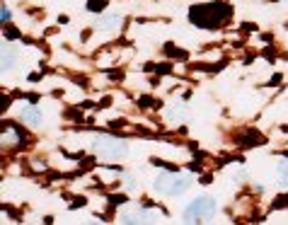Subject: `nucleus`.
<instances>
[{
  "instance_id": "1",
  "label": "nucleus",
  "mask_w": 288,
  "mask_h": 225,
  "mask_svg": "<svg viewBox=\"0 0 288 225\" xmlns=\"http://www.w3.org/2000/svg\"><path fill=\"white\" fill-rule=\"evenodd\" d=\"M233 15V7L228 2H220V0H213V2H203V5H194L189 10V19L192 24H196L201 29H218L220 24H225Z\"/></svg>"
},
{
  "instance_id": "2",
  "label": "nucleus",
  "mask_w": 288,
  "mask_h": 225,
  "mask_svg": "<svg viewBox=\"0 0 288 225\" xmlns=\"http://www.w3.org/2000/svg\"><path fill=\"white\" fill-rule=\"evenodd\" d=\"M216 199L213 196H196L187 211H184V218L187 221H198V218H211V216H216Z\"/></svg>"
},
{
  "instance_id": "3",
  "label": "nucleus",
  "mask_w": 288,
  "mask_h": 225,
  "mask_svg": "<svg viewBox=\"0 0 288 225\" xmlns=\"http://www.w3.org/2000/svg\"><path fill=\"white\" fill-rule=\"evenodd\" d=\"M95 152L102 157V160H121L128 152V146L116 141V138H99L95 143Z\"/></svg>"
},
{
  "instance_id": "4",
  "label": "nucleus",
  "mask_w": 288,
  "mask_h": 225,
  "mask_svg": "<svg viewBox=\"0 0 288 225\" xmlns=\"http://www.w3.org/2000/svg\"><path fill=\"white\" fill-rule=\"evenodd\" d=\"M153 187H155V191H160L165 196H180L182 191L189 189V182L182 179V177H175V174H160Z\"/></svg>"
},
{
  "instance_id": "5",
  "label": "nucleus",
  "mask_w": 288,
  "mask_h": 225,
  "mask_svg": "<svg viewBox=\"0 0 288 225\" xmlns=\"http://www.w3.org/2000/svg\"><path fill=\"white\" fill-rule=\"evenodd\" d=\"M242 148H257V146H264L267 143V138L262 136V133H257V131H247V133H242L240 136V141H237Z\"/></svg>"
},
{
  "instance_id": "6",
  "label": "nucleus",
  "mask_w": 288,
  "mask_h": 225,
  "mask_svg": "<svg viewBox=\"0 0 288 225\" xmlns=\"http://www.w3.org/2000/svg\"><path fill=\"white\" fill-rule=\"evenodd\" d=\"M19 119H22L24 124H29V126H39V124H41V114L36 112L34 107H24V109L19 112Z\"/></svg>"
},
{
  "instance_id": "7",
  "label": "nucleus",
  "mask_w": 288,
  "mask_h": 225,
  "mask_svg": "<svg viewBox=\"0 0 288 225\" xmlns=\"http://www.w3.org/2000/svg\"><path fill=\"white\" fill-rule=\"evenodd\" d=\"M121 24V17L119 15H107V17H99L97 19V29H104V32H109V29H114V27H119Z\"/></svg>"
},
{
  "instance_id": "8",
  "label": "nucleus",
  "mask_w": 288,
  "mask_h": 225,
  "mask_svg": "<svg viewBox=\"0 0 288 225\" xmlns=\"http://www.w3.org/2000/svg\"><path fill=\"white\" fill-rule=\"evenodd\" d=\"M165 54L167 56H172V58H187V51H182V49H175V44H165Z\"/></svg>"
},
{
  "instance_id": "9",
  "label": "nucleus",
  "mask_w": 288,
  "mask_h": 225,
  "mask_svg": "<svg viewBox=\"0 0 288 225\" xmlns=\"http://www.w3.org/2000/svg\"><path fill=\"white\" fill-rule=\"evenodd\" d=\"M12 63H15V54L10 49H2V71H10Z\"/></svg>"
},
{
  "instance_id": "10",
  "label": "nucleus",
  "mask_w": 288,
  "mask_h": 225,
  "mask_svg": "<svg viewBox=\"0 0 288 225\" xmlns=\"http://www.w3.org/2000/svg\"><path fill=\"white\" fill-rule=\"evenodd\" d=\"M104 7H107V0H88L90 12H104Z\"/></svg>"
},
{
  "instance_id": "11",
  "label": "nucleus",
  "mask_w": 288,
  "mask_h": 225,
  "mask_svg": "<svg viewBox=\"0 0 288 225\" xmlns=\"http://www.w3.org/2000/svg\"><path fill=\"white\" fill-rule=\"evenodd\" d=\"M155 104H158V102H155L153 97H148V94H143V97H138V107H141V109H153Z\"/></svg>"
},
{
  "instance_id": "12",
  "label": "nucleus",
  "mask_w": 288,
  "mask_h": 225,
  "mask_svg": "<svg viewBox=\"0 0 288 225\" xmlns=\"http://www.w3.org/2000/svg\"><path fill=\"white\" fill-rule=\"evenodd\" d=\"M279 177H281V184H288V162L279 165Z\"/></svg>"
},
{
  "instance_id": "13",
  "label": "nucleus",
  "mask_w": 288,
  "mask_h": 225,
  "mask_svg": "<svg viewBox=\"0 0 288 225\" xmlns=\"http://www.w3.org/2000/svg\"><path fill=\"white\" fill-rule=\"evenodd\" d=\"M288 206V196H276V201H274V211H276V208H286Z\"/></svg>"
},
{
  "instance_id": "14",
  "label": "nucleus",
  "mask_w": 288,
  "mask_h": 225,
  "mask_svg": "<svg viewBox=\"0 0 288 225\" xmlns=\"http://www.w3.org/2000/svg\"><path fill=\"white\" fill-rule=\"evenodd\" d=\"M124 201H126V196H119V194H116V196H109V204H111V206H121Z\"/></svg>"
},
{
  "instance_id": "15",
  "label": "nucleus",
  "mask_w": 288,
  "mask_h": 225,
  "mask_svg": "<svg viewBox=\"0 0 288 225\" xmlns=\"http://www.w3.org/2000/svg\"><path fill=\"white\" fill-rule=\"evenodd\" d=\"M0 19H2V24H5V22H10V19H12V12H10L7 7H2V10H0Z\"/></svg>"
},
{
  "instance_id": "16",
  "label": "nucleus",
  "mask_w": 288,
  "mask_h": 225,
  "mask_svg": "<svg viewBox=\"0 0 288 225\" xmlns=\"http://www.w3.org/2000/svg\"><path fill=\"white\" fill-rule=\"evenodd\" d=\"M17 37H19L17 29H12V27H7V29H5V39H17Z\"/></svg>"
},
{
  "instance_id": "17",
  "label": "nucleus",
  "mask_w": 288,
  "mask_h": 225,
  "mask_svg": "<svg viewBox=\"0 0 288 225\" xmlns=\"http://www.w3.org/2000/svg\"><path fill=\"white\" fill-rule=\"evenodd\" d=\"M155 71H158V73H170V71H172V68H170V66H167V63H162V66H158V68H155Z\"/></svg>"
},
{
  "instance_id": "18",
  "label": "nucleus",
  "mask_w": 288,
  "mask_h": 225,
  "mask_svg": "<svg viewBox=\"0 0 288 225\" xmlns=\"http://www.w3.org/2000/svg\"><path fill=\"white\" fill-rule=\"evenodd\" d=\"M80 206H85V199H80V196H78V199L71 204V208H80Z\"/></svg>"
}]
</instances>
